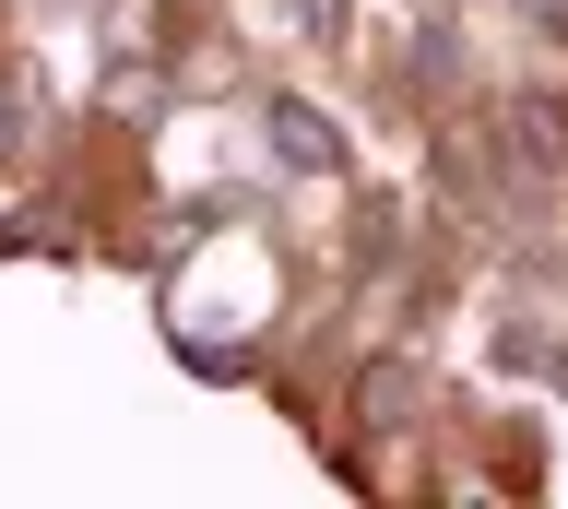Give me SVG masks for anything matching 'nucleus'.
Here are the masks:
<instances>
[{"label": "nucleus", "instance_id": "obj_1", "mask_svg": "<svg viewBox=\"0 0 568 509\" xmlns=\"http://www.w3.org/2000/svg\"><path fill=\"white\" fill-rule=\"evenodd\" d=\"M273 143H284V154H296V166H332V131H320V119H308V108H284V119H273Z\"/></svg>", "mask_w": 568, "mask_h": 509}]
</instances>
